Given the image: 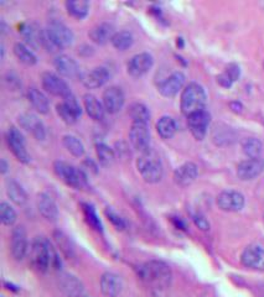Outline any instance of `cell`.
<instances>
[{"mask_svg":"<svg viewBox=\"0 0 264 297\" xmlns=\"http://www.w3.org/2000/svg\"><path fill=\"white\" fill-rule=\"evenodd\" d=\"M129 140L135 150L145 154L150 151V131L148 124L133 123L129 130Z\"/></svg>","mask_w":264,"mask_h":297,"instance_id":"52a82bcc","label":"cell"},{"mask_svg":"<svg viewBox=\"0 0 264 297\" xmlns=\"http://www.w3.org/2000/svg\"><path fill=\"white\" fill-rule=\"evenodd\" d=\"M63 103H65V104L67 105V107L70 108L73 113H75V114H77L79 117H81V113H82L81 105H80L79 100H77V98H76L72 93L68 94L67 97L63 98Z\"/></svg>","mask_w":264,"mask_h":297,"instance_id":"7bdbcfd3","label":"cell"},{"mask_svg":"<svg viewBox=\"0 0 264 297\" xmlns=\"http://www.w3.org/2000/svg\"><path fill=\"white\" fill-rule=\"evenodd\" d=\"M185 76L181 72H174L165 78L162 83L159 84V92L162 96L167 97H175L179 92L183 89V84H185Z\"/></svg>","mask_w":264,"mask_h":297,"instance_id":"ffe728a7","label":"cell"},{"mask_svg":"<svg viewBox=\"0 0 264 297\" xmlns=\"http://www.w3.org/2000/svg\"><path fill=\"white\" fill-rule=\"evenodd\" d=\"M217 82H219L220 86L223 87V88H229L232 84L235 83V80L232 79V78L229 77L228 73L224 72V71L221 73V75L217 76Z\"/></svg>","mask_w":264,"mask_h":297,"instance_id":"f6af8a7d","label":"cell"},{"mask_svg":"<svg viewBox=\"0 0 264 297\" xmlns=\"http://www.w3.org/2000/svg\"><path fill=\"white\" fill-rule=\"evenodd\" d=\"M96 153H97V158L100 160V162L102 163L103 166H111L112 163L116 160V153L113 151V149L108 146V145L103 144H97L96 146Z\"/></svg>","mask_w":264,"mask_h":297,"instance_id":"74e56055","label":"cell"},{"mask_svg":"<svg viewBox=\"0 0 264 297\" xmlns=\"http://www.w3.org/2000/svg\"><path fill=\"white\" fill-rule=\"evenodd\" d=\"M6 193L10 201L14 202L18 206H24L27 202V195L20 183H18L15 179H8L6 181Z\"/></svg>","mask_w":264,"mask_h":297,"instance_id":"f1b7e54d","label":"cell"},{"mask_svg":"<svg viewBox=\"0 0 264 297\" xmlns=\"http://www.w3.org/2000/svg\"><path fill=\"white\" fill-rule=\"evenodd\" d=\"M138 275L144 282L158 290L167 289L173 281L171 269L160 260H150L144 262L138 269Z\"/></svg>","mask_w":264,"mask_h":297,"instance_id":"6da1fadb","label":"cell"},{"mask_svg":"<svg viewBox=\"0 0 264 297\" xmlns=\"http://www.w3.org/2000/svg\"><path fill=\"white\" fill-rule=\"evenodd\" d=\"M114 29L112 25L107 24V22H102V24L97 25L89 31L88 36L92 41L97 45H105L108 41H112L114 36Z\"/></svg>","mask_w":264,"mask_h":297,"instance_id":"484cf974","label":"cell"},{"mask_svg":"<svg viewBox=\"0 0 264 297\" xmlns=\"http://www.w3.org/2000/svg\"><path fill=\"white\" fill-rule=\"evenodd\" d=\"M199 176V167L194 162H186L174 172V181L181 187H187L196 181Z\"/></svg>","mask_w":264,"mask_h":297,"instance_id":"ac0fdd59","label":"cell"},{"mask_svg":"<svg viewBox=\"0 0 264 297\" xmlns=\"http://www.w3.org/2000/svg\"><path fill=\"white\" fill-rule=\"evenodd\" d=\"M84 165H87V166H88V169H89V166H91V170L93 172H95V174H97V172H98L97 165H96V163L93 162V161H92L91 158H87V160L84 161Z\"/></svg>","mask_w":264,"mask_h":297,"instance_id":"681fc988","label":"cell"},{"mask_svg":"<svg viewBox=\"0 0 264 297\" xmlns=\"http://www.w3.org/2000/svg\"><path fill=\"white\" fill-rule=\"evenodd\" d=\"M129 115L133 123L148 124L150 120V112L143 103H133L129 108Z\"/></svg>","mask_w":264,"mask_h":297,"instance_id":"836d02e7","label":"cell"},{"mask_svg":"<svg viewBox=\"0 0 264 297\" xmlns=\"http://www.w3.org/2000/svg\"><path fill=\"white\" fill-rule=\"evenodd\" d=\"M82 209H83V213H84V217H86L87 223H88V224L95 230L102 232V223H101L97 212H96V209L93 208V206H91V204L88 203H82Z\"/></svg>","mask_w":264,"mask_h":297,"instance_id":"f35d334b","label":"cell"},{"mask_svg":"<svg viewBox=\"0 0 264 297\" xmlns=\"http://www.w3.org/2000/svg\"><path fill=\"white\" fill-rule=\"evenodd\" d=\"M41 83H42L43 89L47 93L52 94L55 97H61L62 99L71 94L70 87L67 86L65 80L61 79L57 75L51 72H45L41 76Z\"/></svg>","mask_w":264,"mask_h":297,"instance_id":"30bf717a","label":"cell"},{"mask_svg":"<svg viewBox=\"0 0 264 297\" xmlns=\"http://www.w3.org/2000/svg\"><path fill=\"white\" fill-rule=\"evenodd\" d=\"M8 169H9L8 162H6L4 158H1V160H0V172L3 175H5L6 172H8Z\"/></svg>","mask_w":264,"mask_h":297,"instance_id":"f907efd6","label":"cell"},{"mask_svg":"<svg viewBox=\"0 0 264 297\" xmlns=\"http://www.w3.org/2000/svg\"><path fill=\"white\" fill-rule=\"evenodd\" d=\"M11 255L15 260L20 261L27 253V234L22 225H18L11 232L10 238Z\"/></svg>","mask_w":264,"mask_h":297,"instance_id":"7c38bea8","label":"cell"},{"mask_svg":"<svg viewBox=\"0 0 264 297\" xmlns=\"http://www.w3.org/2000/svg\"><path fill=\"white\" fill-rule=\"evenodd\" d=\"M14 55L17 56L21 63L26 64V66H34L38 62V57L34 54L26 45L21 42H18L14 45Z\"/></svg>","mask_w":264,"mask_h":297,"instance_id":"d6a6232c","label":"cell"},{"mask_svg":"<svg viewBox=\"0 0 264 297\" xmlns=\"http://www.w3.org/2000/svg\"><path fill=\"white\" fill-rule=\"evenodd\" d=\"M5 286H8V287H6V289H8V290H13V291H18L17 287L14 286V285H11V284H8V282H5Z\"/></svg>","mask_w":264,"mask_h":297,"instance_id":"816d5d0a","label":"cell"},{"mask_svg":"<svg viewBox=\"0 0 264 297\" xmlns=\"http://www.w3.org/2000/svg\"><path fill=\"white\" fill-rule=\"evenodd\" d=\"M60 289L67 297H82L83 295V285L76 276L70 274H63L60 277Z\"/></svg>","mask_w":264,"mask_h":297,"instance_id":"cb8c5ba5","label":"cell"},{"mask_svg":"<svg viewBox=\"0 0 264 297\" xmlns=\"http://www.w3.org/2000/svg\"><path fill=\"white\" fill-rule=\"evenodd\" d=\"M244 196L238 191H223L217 197V206L224 212H240L244 207Z\"/></svg>","mask_w":264,"mask_h":297,"instance_id":"8fae6325","label":"cell"},{"mask_svg":"<svg viewBox=\"0 0 264 297\" xmlns=\"http://www.w3.org/2000/svg\"><path fill=\"white\" fill-rule=\"evenodd\" d=\"M178 45H180V47H183V39H178Z\"/></svg>","mask_w":264,"mask_h":297,"instance_id":"f5cc1de1","label":"cell"},{"mask_svg":"<svg viewBox=\"0 0 264 297\" xmlns=\"http://www.w3.org/2000/svg\"><path fill=\"white\" fill-rule=\"evenodd\" d=\"M105 216H107V218L109 219V222L112 223V224L114 225V227L117 228L118 230H123L124 228H125V222L123 220V218H121L118 216V214L116 213V212L113 211V209L111 208H107L105 209Z\"/></svg>","mask_w":264,"mask_h":297,"instance_id":"b9f144b4","label":"cell"},{"mask_svg":"<svg viewBox=\"0 0 264 297\" xmlns=\"http://www.w3.org/2000/svg\"><path fill=\"white\" fill-rule=\"evenodd\" d=\"M100 287L105 297H117L123 290V282L117 274L104 273L101 276Z\"/></svg>","mask_w":264,"mask_h":297,"instance_id":"44dd1931","label":"cell"},{"mask_svg":"<svg viewBox=\"0 0 264 297\" xmlns=\"http://www.w3.org/2000/svg\"><path fill=\"white\" fill-rule=\"evenodd\" d=\"M0 219L4 225H13L17 222V212L14 211L13 207L6 202H1L0 204Z\"/></svg>","mask_w":264,"mask_h":297,"instance_id":"ab89813d","label":"cell"},{"mask_svg":"<svg viewBox=\"0 0 264 297\" xmlns=\"http://www.w3.org/2000/svg\"><path fill=\"white\" fill-rule=\"evenodd\" d=\"M224 72H227L229 75V77L232 78V79L237 80L238 78H240L241 75V70H240V66L236 63H229L228 66L226 67V70H224Z\"/></svg>","mask_w":264,"mask_h":297,"instance_id":"bcb514c9","label":"cell"},{"mask_svg":"<svg viewBox=\"0 0 264 297\" xmlns=\"http://www.w3.org/2000/svg\"><path fill=\"white\" fill-rule=\"evenodd\" d=\"M264 171V160L262 158H248L242 161L237 167V176L242 181H251L257 178Z\"/></svg>","mask_w":264,"mask_h":297,"instance_id":"2e32d148","label":"cell"},{"mask_svg":"<svg viewBox=\"0 0 264 297\" xmlns=\"http://www.w3.org/2000/svg\"><path fill=\"white\" fill-rule=\"evenodd\" d=\"M30 262L39 273H46L51 266L49 254V239L36 237L30 248Z\"/></svg>","mask_w":264,"mask_h":297,"instance_id":"277c9868","label":"cell"},{"mask_svg":"<svg viewBox=\"0 0 264 297\" xmlns=\"http://www.w3.org/2000/svg\"><path fill=\"white\" fill-rule=\"evenodd\" d=\"M192 220H194L195 225H196L200 230L207 232V230L210 229V223H208V220L206 219V217L203 214L199 213V212L192 213Z\"/></svg>","mask_w":264,"mask_h":297,"instance_id":"ee69618b","label":"cell"},{"mask_svg":"<svg viewBox=\"0 0 264 297\" xmlns=\"http://www.w3.org/2000/svg\"><path fill=\"white\" fill-rule=\"evenodd\" d=\"M54 66L57 70V72H60V75H62L63 77L75 78L81 76L79 63L73 59H71L70 56H67V55H60V56H57L54 61Z\"/></svg>","mask_w":264,"mask_h":297,"instance_id":"603a6c76","label":"cell"},{"mask_svg":"<svg viewBox=\"0 0 264 297\" xmlns=\"http://www.w3.org/2000/svg\"><path fill=\"white\" fill-rule=\"evenodd\" d=\"M66 9L72 18L82 20L88 15L89 3L86 0H68L66 1Z\"/></svg>","mask_w":264,"mask_h":297,"instance_id":"4dcf8cb0","label":"cell"},{"mask_svg":"<svg viewBox=\"0 0 264 297\" xmlns=\"http://www.w3.org/2000/svg\"><path fill=\"white\" fill-rule=\"evenodd\" d=\"M243 153L249 158H258L263 150V144L257 138H248L242 144Z\"/></svg>","mask_w":264,"mask_h":297,"instance_id":"8d00e7d4","label":"cell"},{"mask_svg":"<svg viewBox=\"0 0 264 297\" xmlns=\"http://www.w3.org/2000/svg\"><path fill=\"white\" fill-rule=\"evenodd\" d=\"M19 123L22 129L31 133L35 139L43 140L46 137V129L42 121L33 113H24L19 117Z\"/></svg>","mask_w":264,"mask_h":297,"instance_id":"e0dca14e","label":"cell"},{"mask_svg":"<svg viewBox=\"0 0 264 297\" xmlns=\"http://www.w3.org/2000/svg\"><path fill=\"white\" fill-rule=\"evenodd\" d=\"M176 130H178V125L176 121L174 120L171 117H162L157 123V131L158 134L162 138V139H170L175 135Z\"/></svg>","mask_w":264,"mask_h":297,"instance_id":"1f68e13d","label":"cell"},{"mask_svg":"<svg viewBox=\"0 0 264 297\" xmlns=\"http://www.w3.org/2000/svg\"><path fill=\"white\" fill-rule=\"evenodd\" d=\"M52 238H54L55 243H56L60 252L65 255L67 259H73V257H75V249H73L72 243H71L70 238H68L63 232H61V230H55L54 233H52Z\"/></svg>","mask_w":264,"mask_h":297,"instance_id":"f546056e","label":"cell"},{"mask_svg":"<svg viewBox=\"0 0 264 297\" xmlns=\"http://www.w3.org/2000/svg\"><path fill=\"white\" fill-rule=\"evenodd\" d=\"M206 100H207V96H206V92L203 88V86L192 82V83L187 84L185 87L183 94H181V112L186 117H189L194 113L203 110L205 109Z\"/></svg>","mask_w":264,"mask_h":297,"instance_id":"7a4b0ae2","label":"cell"},{"mask_svg":"<svg viewBox=\"0 0 264 297\" xmlns=\"http://www.w3.org/2000/svg\"><path fill=\"white\" fill-rule=\"evenodd\" d=\"M103 107L111 114H116L123 108L124 102H125V97H124L123 91L119 87L112 86L107 88L103 93Z\"/></svg>","mask_w":264,"mask_h":297,"instance_id":"9a60e30c","label":"cell"},{"mask_svg":"<svg viewBox=\"0 0 264 297\" xmlns=\"http://www.w3.org/2000/svg\"><path fill=\"white\" fill-rule=\"evenodd\" d=\"M38 208L40 214L49 222H56L59 218V208L47 193H41L38 198Z\"/></svg>","mask_w":264,"mask_h":297,"instance_id":"d4e9b609","label":"cell"},{"mask_svg":"<svg viewBox=\"0 0 264 297\" xmlns=\"http://www.w3.org/2000/svg\"><path fill=\"white\" fill-rule=\"evenodd\" d=\"M229 108L235 113H241L243 109V105L240 102H231L229 103Z\"/></svg>","mask_w":264,"mask_h":297,"instance_id":"c3c4849f","label":"cell"},{"mask_svg":"<svg viewBox=\"0 0 264 297\" xmlns=\"http://www.w3.org/2000/svg\"><path fill=\"white\" fill-rule=\"evenodd\" d=\"M137 169L146 183H158L164 176L162 163L157 155L150 151L142 154L137 161Z\"/></svg>","mask_w":264,"mask_h":297,"instance_id":"3957f363","label":"cell"},{"mask_svg":"<svg viewBox=\"0 0 264 297\" xmlns=\"http://www.w3.org/2000/svg\"><path fill=\"white\" fill-rule=\"evenodd\" d=\"M56 110H57V114L60 115V118L65 121L66 124H70V125L75 124L80 118L79 115L75 114V113H73L72 110H71L70 108H68L63 102L60 103V104H57Z\"/></svg>","mask_w":264,"mask_h":297,"instance_id":"60d3db41","label":"cell"},{"mask_svg":"<svg viewBox=\"0 0 264 297\" xmlns=\"http://www.w3.org/2000/svg\"><path fill=\"white\" fill-rule=\"evenodd\" d=\"M211 123V115L205 109L187 117V125H189L191 134L196 140H203L207 134L208 125Z\"/></svg>","mask_w":264,"mask_h":297,"instance_id":"9c48e42d","label":"cell"},{"mask_svg":"<svg viewBox=\"0 0 264 297\" xmlns=\"http://www.w3.org/2000/svg\"><path fill=\"white\" fill-rule=\"evenodd\" d=\"M154 64L153 56L148 52H142L129 59L127 64L128 73L133 77H142L151 70Z\"/></svg>","mask_w":264,"mask_h":297,"instance_id":"5bb4252c","label":"cell"},{"mask_svg":"<svg viewBox=\"0 0 264 297\" xmlns=\"http://www.w3.org/2000/svg\"><path fill=\"white\" fill-rule=\"evenodd\" d=\"M171 220H173V223H174V224H175V227L178 228V229L186 230V224H185V223L183 222V220L180 219V218H178V217H173V218H171Z\"/></svg>","mask_w":264,"mask_h":297,"instance_id":"7dc6e473","label":"cell"},{"mask_svg":"<svg viewBox=\"0 0 264 297\" xmlns=\"http://www.w3.org/2000/svg\"><path fill=\"white\" fill-rule=\"evenodd\" d=\"M27 99L31 103L34 109L40 114H47L50 110V103L49 99L42 92L39 91L38 88H30L27 91Z\"/></svg>","mask_w":264,"mask_h":297,"instance_id":"4316f807","label":"cell"},{"mask_svg":"<svg viewBox=\"0 0 264 297\" xmlns=\"http://www.w3.org/2000/svg\"><path fill=\"white\" fill-rule=\"evenodd\" d=\"M46 34L57 48L70 47L75 40V35L71 31V29H68L63 22L56 21V20H52L49 22Z\"/></svg>","mask_w":264,"mask_h":297,"instance_id":"8992f818","label":"cell"},{"mask_svg":"<svg viewBox=\"0 0 264 297\" xmlns=\"http://www.w3.org/2000/svg\"><path fill=\"white\" fill-rule=\"evenodd\" d=\"M55 174L60 177L65 183H67L71 187L76 190H81V188L87 186V176L82 170L76 169L70 163L65 161H56L54 163Z\"/></svg>","mask_w":264,"mask_h":297,"instance_id":"5b68a950","label":"cell"},{"mask_svg":"<svg viewBox=\"0 0 264 297\" xmlns=\"http://www.w3.org/2000/svg\"><path fill=\"white\" fill-rule=\"evenodd\" d=\"M83 104L87 114L93 120H102L104 117V107L93 94H86L83 97Z\"/></svg>","mask_w":264,"mask_h":297,"instance_id":"83f0119b","label":"cell"},{"mask_svg":"<svg viewBox=\"0 0 264 297\" xmlns=\"http://www.w3.org/2000/svg\"><path fill=\"white\" fill-rule=\"evenodd\" d=\"M241 262L245 268L264 271V248L259 245H249L243 250Z\"/></svg>","mask_w":264,"mask_h":297,"instance_id":"4fadbf2b","label":"cell"},{"mask_svg":"<svg viewBox=\"0 0 264 297\" xmlns=\"http://www.w3.org/2000/svg\"><path fill=\"white\" fill-rule=\"evenodd\" d=\"M80 79L86 88L96 89L107 83L109 79V72L104 67H96L89 72L81 73Z\"/></svg>","mask_w":264,"mask_h":297,"instance_id":"d6986e66","label":"cell"},{"mask_svg":"<svg viewBox=\"0 0 264 297\" xmlns=\"http://www.w3.org/2000/svg\"><path fill=\"white\" fill-rule=\"evenodd\" d=\"M111 42L117 50H119V51H125V50H128L129 47H132L133 42H134V38H133L132 32L119 31L114 34Z\"/></svg>","mask_w":264,"mask_h":297,"instance_id":"d590c367","label":"cell"},{"mask_svg":"<svg viewBox=\"0 0 264 297\" xmlns=\"http://www.w3.org/2000/svg\"><path fill=\"white\" fill-rule=\"evenodd\" d=\"M20 32H21L22 38L25 39L27 43L31 47L39 48L42 46L43 47V36H45V31L41 30L35 22H25L20 26Z\"/></svg>","mask_w":264,"mask_h":297,"instance_id":"7402d4cb","label":"cell"},{"mask_svg":"<svg viewBox=\"0 0 264 297\" xmlns=\"http://www.w3.org/2000/svg\"><path fill=\"white\" fill-rule=\"evenodd\" d=\"M6 141H8L9 147H10L11 153L14 156L22 163L30 162V155L26 151V146H25V139L22 134L18 130L17 128H9L8 134H6Z\"/></svg>","mask_w":264,"mask_h":297,"instance_id":"ba28073f","label":"cell"},{"mask_svg":"<svg viewBox=\"0 0 264 297\" xmlns=\"http://www.w3.org/2000/svg\"><path fill=\"white\" fill-rule=\"evenodd\" d=\"M62 142H63V146L67 149L68 153L72 154L75 158L83 156L84 146L79 138L73 137V135H65V137L62 138Z\"/></svg>","mask_w":264,"mask_h":297,"instance_id":"e575fe53","label":"cell"}]
</instances>
